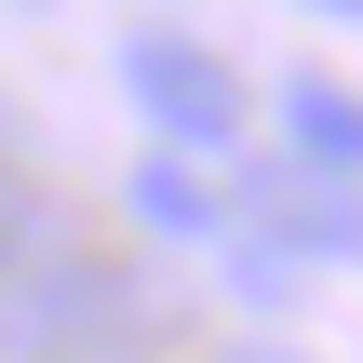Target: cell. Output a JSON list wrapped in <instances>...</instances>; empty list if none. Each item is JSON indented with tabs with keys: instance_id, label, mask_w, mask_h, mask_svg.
Segmentation results:
<instances>
[{
	"instance_id": "9c48e42d",
	"label": "cell",
	"mask_w": 363,
	"mask_h": 363,
	"mask_svg": "<svg viewBox=\"0 0 363 363\" xmlns=\"http://www.w3.org/2000/svg\"><path fill=\"white\" fill-rule=\"evenodd\" d=\"M0 162H13V108H0Z\"/></svg>"
},
{
	"instance_id": "5b68a950",
	"label": "cell",
	"mask_w": 363,
	"mask_h": 363,
	"mask_svg": "<svg viewBox=\"0 0 363 363\" xmlns=\"http://www.w3.org/2000/svg\"><path fill=\"white\" fill-rule=\"evenodd\" d=\"M67 242V216H54V189L27 175V162H0V269H27V256H54Z\"/></svg>"
},
{
	"instance_id": "30bf717a",
	"label": "cell",
	"mask_w": 363,
	"mask_h": 363,
	"mask_svg": "<svg viewBox=\"0 0 363 363\" xmlns=\"http://www.w3.org/2000/svg\"><path fill=\"white\" fill-rule=\"evenodd\" d=\"M108 363H148V350H108Z\"/></svg>"
},
{
	"instance_id": "8992f818",
	"label": "cell",
	"mask_w": 363,
	"mask_h": 363,
	"mask_svg": "<svg viewBox=\"0 0 363 363\" xmlns=\"http://www.w3.org/2000/svg\"><path fill=\"white\" fill-rule=\"evenodd\" d=\"M283 242H296V256H337V269H350V256H363V189H323V202H296V229H283Z\"/></svg>"
},
{
	"instance_id": "7a4b0ae2",
	"label": "cell",
	"mask_w": 363,
	"mask_h": 363,
	"mask_svg": "<svg viewBox=\"0 0 363 363\" xmlns=\"http://www.w3.org/2000/svg\"><path fill=\"white\" fill-rule=\"evenodd\" d=\"M121 94L148 108V135H162L175 162L242 135V81H229V54L189 40V27H135V40H121Z\"/></svg>"
},
{
	"instance_id": "ba28073f",
	"label": "cell",
	"mask_w": 363,
	"mask_h": 363,
	"mask_svg": "<svg viewBox=\"0 0 363 363\" xmlns=\"http://www.w3.org/2000/svg\"><path fill=\"white\" fill-rule=\"evenodd\" d=\"M310 13H350V27H363V0H310Z\"/></svg>"
},
{
	"instance_id": "6da1fadb",
	"label": "cell",
	"mask_w": 363,
	"mask_h": 363,
	"mask_svg": "<svg viewBox=\"0 0 363 363\" xmlns=\"http://www.w3.org/2000/svg\"><path fill=\"white\" fill-rule=\"evenodd\" d=\"M148 337V283L108 256V242H54L27 269H0V363H108Z\"/></svg>"
},
{
	"instance_id": "52a82bcc",
	"label": "cell",
	"mask_w": 363,
	"mask_h": 363,
	"mask_svg": "<svg viewBox=\"0 0 363 363\" xmlns=\"http://www.w3.org/2000/svg\"><path fill=\"white\" fill-rule=\"evenodd\" d=\"M216 363H296V350H269V337H229V350H216Z\"/></svg>"
},
{
	"instance_id": "277c9868",
	"label": "cell",
	"mask_w": 363,
	"mask_h": 363,
	"mask_svg": "<svg viewBox=\"0 0 363 363\" xmlns=\"http://www.w3.org/2000/svg\"><path fill=\"white\" fill-rule=\"evenodd\" d=\"M135 216H148V229H175V242L229 229V216H216V189H202V175H189L175 148H162V162H135Z\"/></svg>"
},
{
	"instance_id": "3957f363",
	"label": "cell",
	"mask_w": 363,
	"mask_h": 363,
	"mask_svg": "<svg viewBox=\"0 0 363 363\" xmlns=\"http://www.w3.org/2000/svg\"><path fill=\"white\" fill-rule=\"evenodd\" d=\"M283 135H296V162H310V175L337 162V189H363V94H350V81L296 67V81H283Z\"/></svg>"
}]
</instances>
